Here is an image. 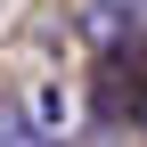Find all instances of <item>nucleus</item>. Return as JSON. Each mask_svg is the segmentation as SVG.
I'll return each instance as SVG.
<instances>
[{
	"mask_svg": "<svg viewBox=\"0 0 147 147\" xmlns=\"http://www.w3.org/2000/svg\"><path fill=\"white\" fill-rule=\"evenodd\" d=\"M90 106H98L106 123H139V115H147V57H139V49H131V57H123V49H106V57H98Z\"/></svg>",
	"mask_w": 147,
	"mask_h": 147,
	"instance_id": "nucleus-1",
	"label": "nucleus"
},
{
	"mask_svg": "<svg viewBox=\"0 0 147 147\" xmlns=\"http://www.w3.org/2000/svg\"><path fill=\"white\" fill-rule=\"evenodd\" d=\"M82 33H90V49H139L147 41V0H82Z\"/></svg>",
	"mask_w": 147,
	"mask_h": 147,
	"instance_id": "nucleus-2",
	"label": "nucleus"
},
{
	"mask_svg": "<svg viewBox=\"0 0 147 147\" xmlns=\"http://www.w3.org/2000/svg\"><path fill=\"white\" fill-rule=\"evenodd\" d=\"M25 123L41 139H65V123H74V106H65V90L57 82H41V90H25Z\"/></svg>",
	"mask_w": 147,
	"mask_h": 147,
	"instance_id": "nucleus-3",
	"label": "nucleus"
},
{
	"mask_svg": "<svg viewBox=\"0 0 147 147\" xmlns=\"http://www.w3.org/2000/svg\"><path fill=\"white\" fill-rule=\"evenodd\" d=\"M0 147H57V139H41V131L25 123V106H16V98H0Z\"/></svg>",
	"mask_w": 147,
	"mask_h": 147,
	"instance_id": "nucleus-4",
	"label": "nucleus"
},
{
	"mask_svg": "<svg viewBox=\"0 0 147 147\" xmlns=\"http://www.w3.org/2000/svg\"><path fill=\"white\" fill-rule=\"evenodd\" d=\"M139 131H147V115H139Z\"/></svg>",
	"mask_w": 147,
	"mask_h": 147,
	"instance_id": "nucleus-5",
	"label": "nucleus"
}]
</instances>
